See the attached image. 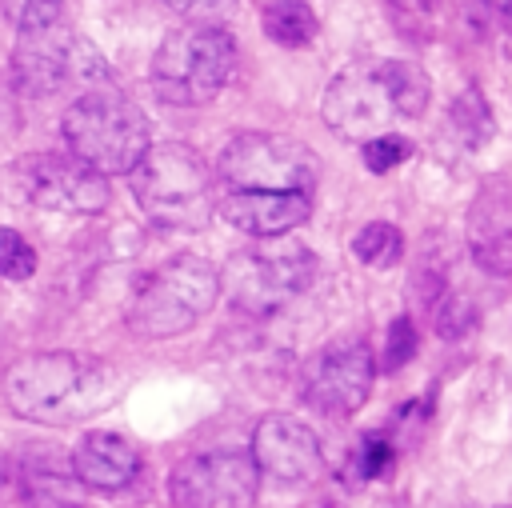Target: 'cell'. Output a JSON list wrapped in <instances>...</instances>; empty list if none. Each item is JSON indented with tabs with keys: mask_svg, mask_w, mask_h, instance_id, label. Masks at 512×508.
<instances>
[{
	"mask_svg": "<svg viewBox=\"0 0 512 508\" xmlns=\"http://www.w3.org/2000/svg\"><path fill=\"white\" fill-rule=\"evenodd\" d=\"M116 400V376L68 348L28 352L4 372V404L32 424H76Z\"/></svg>",
	"mask_w": 512,
	"mask_h": 508,
	"instance_id": "6da1fadb",
	"label": "cell"
},
{
	"mask_svg": "<svg viewBox=\"0 0 512 508\" xmlns=\"http://www.w3.org/2000/svg\"><path fill=\"white\" fill-rule=\"evenodd\" d=\"M128 180H132V196H136L140 212L160 228L200 232L216 216V200H220L216 196V172L184 140L152 144L136 160Z\"/></svg>",
	"mask_w": 512,
	"mask_h": 508,
	"instance_id": "7a4b0ae2",
	"label": "cell"
},
{
	"mask_svg": "<svg viewBox=\"0 0 512 508\" xmlns=\"http://www.w3.org/2000/svg\"><path fill=\"white\" fill-rule=\"evenodd\" d=\"M216 300H220V272L196 252H176L136 280L124 316L136 336L168 340L196 328Z\"/></svg>",
	"mask_w": 512,
	"mask_h": 508,
	"instance_id": "3957f363",
	"label": "cell"
},
{
	"mask_svg": "<svg viewBox=\"0 0 512 508\" xmlns=\"http://www.w3.org/2000/svg\"><path fill=\"white\" fill-rule=\"evenodd\" d=\"M236 60L240 56H236V40L228 28L192 20V24L172 28L160 40V48L152 52L148 80L164 104L200 108L224 92V84L236 72Z\"/></svg>",
	"mask_w": 512,
	"mask_h": 508,
	"instance_id": "277c9868",
	"label": "cell"
},
{
	"mask_svg": "<svg viewBox=\"0 0 512 508\" xmlns=\"http://www.w3.org/2000/svg\"><path fill=\"white\" fill-rule=\"evenodd\" d=\"M60 132L72 156L96 168L100 176H128L136 160L152 148L148 116L120 92L76 96L60 116Z\"/></svg>",
	"mask_w": 512,
	"mask_h": 508,
	"instance_id": "5b68a950",
	"label": "cell"
},
{
	"mask_svg": "<svg viewBox=\"0 0 512 508\" xmlns=\"http://www.w3.org/2000/svg\"><path fill=\"white\" fill-rule=\"evenodd\" d=\"M220 272V292L248 316H268L280 312L288 300H296L312 276H316V256L308 244L296 240H256L252 248H240L228 256Z\"/></svg>",
	"mask_w": 512,
	"mask_h": 508,
	"instance_id": "8992f818",
	"label": "cell"
},
{
	"mask_svg": "<svg viewBox=\"0 0 512 508\" xmlns=\"http://www.w3.org/2000/svg\"><path fill=\"white\" fill-rule=\"evenodd\" d=\"M216 176L228 192H312L320 180V160L296 136L240 132L224 144Z\"/></svg>",
	"mask_w": 512,
	"mask_h": 508,
	"instance_id": "52a82bcc",
	"label": "cell"
},
{
	"mask_svg": "<svg viewBox=\"0 0 512 508\" xmlns=\"http://www.w3.org/2000/svg\"><path fill=\"white\" fill-rule=\"evenodd\" d=\"M108 80V64L92 40L56 24L44 32H28L12 48V84L28 96H52L72 84Z\"/></svg>",
	"mask_w": 512,
	"mask_h": 508,
	"instance_id": "ba28073f",
	"label": "cell"
},
{
	"mask_svg": "<svg viewBox=\"0 0 512 508\" xmlns=\"http://www.w3.org/2000/svg\"><path fill=\"white\" fill-rule=\"evenodd\" d=\"M376 380V360L364 336H336L320 344L300 372V396L312 412L344 420L364 408Z\"/></svg>",
	"mask_w": 512,
	"mask_h": 508,
	"instance_id": "9c48e42d",
	"label": "cell"
},
{
	"mask_svg": "<svg viewBox=\"0 0 512 508\" xmlns=\"http://www.w3.org/2000/svg\"><path fill=\"white\" fill-rule=\"evenodd\" d=\"M176 508H252L260 496V468L248 448L188 452L168 472Z\"/></svg>",
	"mask_w": 512,
	"mask_h": 508,
	"instance_id": "30bf717a",
	"label": "cell"
},
{
	"mask_svg": "<svg viewBox=\"0 0 512 508\" xmlns=\"http://www.w3.org/2000/svg\"><path fill=\"white\" fill-rule=\"evenodd\" d=\"M16 192L40 208V212H60V216H96L108 208L112 188L108 176L76 160L72 152H28L12 168Z\"/></svg>",
	"mask_w": 512,
	"mask_h": 508,
	"instance_id": "8fae6325",
	"label": "cell"
},
{
	"mask_svg": "<svg viewBox=\"0 0 512 508\" xmlns=\"http://www.w3.org/2000/svg\"><path fill=\"white\" fill-rule=\"evenodd\" d=\"M320 116L332 132H340L344 140H372L380 136L400 112L376 72V64H356V68H344L340 76L328 80L324 88V100H320Z\"/></svg>",
	"mask_w": 512,
	"mask_h": 508,
	"instance_id": "7c38bea8",
	"label": "cell"
},
{
	"mask_svg": "<svg viewBox=\"0 0 512 508\" xmlns=\"http://www.w3.org/2000/svg\"><path fill=\"white\" fill-rule=\"evenodd\" d=\"M252 460L260 476H272L280 484H312L324 468V452L316 432L284 412H268L252 428Z\"/></svg>",
	"mask_w": 512,
	"mask_h": 508,
	"instance_id": "4fadbf2b",
	"label": "cell"
},
{
	"mask_svg": "<svg viewBox=\"0 0 512 508\" xmlns=\"http://www.w3.org/2000/svg\"><path fill=\"white\" fill-rule=\"evenodd\" d=\"M464 240L488 276H508L512 272V180H488L468 204L464 220Z\"/></svg>",
	"mask_w": 512,
	"mask_h": 508,
	"instance_id": "5bb4252c",
	"label": "cell"
},
{
	"mask_svg": "<svg viewBox=\"0 0 512 508\" xmlns=\"http://www.w3.org/2000/svg\"><path fill=\"white\" fill-rule=\"evenodd\" d=\"M216 212L252 240H276L312 216L308 192H224Z\"/></svg>",
	"mask_w": 512,
	"mask_h": 508,
	"instance_id": "9a60e30c",
	"label": "cell"
},
{
	"mask_svg": "<svg viewBox=\"0 0 512 508\" xmlns=\"http://www.w3.org/2000/svg\"><path fill=\"white\" fill-rule=\"evenodd\" d=\"M140 472V448L120 432H84L72 448V476L84 488L116 492Z\"/></svg>",
	"mask_w": 512,
	"mask_h": 508,
	"instance_id": "2e32d148",
	"label": "cell"
},
{
	"mask_svg": "<svg viewBox=\"0 0 512 508\" xmlns=\"http://www.w3.org/2000/svg\"><path fill=\"white\" fill-rule=\"evenodd\" d=\"M260 24H264V36L276 40L280 48H304L320 32V20L308 8V0H272L260 12Z\"/></svg>",
	"mask_w": 512,
	"mask_h": 508,
	"instance_id": "e0dca14e",
	"label": "cell"
},
{
	"mask_svg": "<svg viewBox=\"0 0 512 508\" xmlns=\"http://www.w3.org/2000/svg\"><path fill=\"white\" fill-rule=\"evenodd\" d=\"M376 72H380V80H384V88H388V96H392L400 116H424V108L432 100V80H428V72L420 64L380 60Z\"/></svg>",
	"mask_w": 512,
	"mask_h": 508,
	"instance_id": "ac0fdd59",
	"label": "cell"
},
{
	"mask_svg": "<svg viewBox=\"0 0 512 508\" xmlns=\"http://www.w3.org/2000/svg\"><path fill=\"white\" fill-rule=\"evenodd\" d=\"M448 124L456 132V140L464 148H484L492 136H496V116H492V104L480 88H460L452 96V108H448Z\"/></svg>",
	"mask_w": 512,
	"mask_h": 508,
	"instance_id": "d6986e66",
	"label": "cell"
},
{
	"mask_svg": "<svg viewBox=\"0 0 512 508\" xmlns=\"http://www.w3.org/2000/svg\"><path fill=\"white\" fill-rule=\"evenodd\" d=\"M352 256L364 268H392L404 256V236L388 220H372L352 236Z\"/></svg>",
	"mask_w": 512,
	"mask_h": 508,
	"instance_id": "ffe728a7",
	"label": "cell"
},
{
	"mask_svg": "<svg viewBox=\"0 0 512 508\" xmlns=\"http://www.w3.org/2000/svg\"><path fill=\"white\" fill-rule=\"evenodd\" d=\"M0 8L20 36L64 24V0H0Z\"/></svg>",
	"mask_w": 512,
	"mask_h": 508,
	"instance_id": "44dd1931",
	"label": "cell"
},
{
	"mask_svg": "<svg viewBox=\"0 0 512 508\" xmlns=\"http://www.w3.org/2000/svg\"><path fill=\"white\" fill-rule=\"evenodd\" d=\"M432 324L440 340H464L476 328V304L464 292H448L436 308H432Z\"/></svg>",
	"mask_w": 512,
	"mask_h": 508,
	"instance_id": "7402d4cb",
	"label": "cell"
},
{
	"mask_svg": "<svg viewBox=\"0 0 512 508\" xmlns=\"http://www.w3.org/2000/svg\"><path fill=\"white\" fill-rule=\"evenodd\" d=\"M412 156V140L400 132H380L372 140H364V168L368 172H392Z\"/></svg>",
	"mask_w": 512,
	"mask_h": 508,
	"instance_id": "603a6c76",
	"label": "cell"
},
{
	"mask_svg": "<svg viewBox=\"0 0 512 508\" xmlns=\"http://www.w3.org/2000/svg\"><path fill=\"white\" fill-rule=\"evenodd\" d=\"M32 272H36V248L16 228H0V276L28 280Z\"/></svg>",
	"mask_w": 512,
	"mask_h": 508,
	"instance_id": "cb8c5ba5",
	"label": "cell"
},
{
	"mask_svg": "<svg viewBox=\"0 0 512 508\" xmlns=\"http://www.w3.org/2000/svg\"><path fill=\"white\" fill-rule=\"evenodd\" d=\"M420 348V332L412 324V316H396L388 324V340H384V372H400Z\"/></svg>",
	"mask_w": 512,
	"mask_h": 508,
	"instance_id": "d4e9b609",
	"label": "cell"
},
{
	"mask_svg": "<svg viewBox=\"0 0 512 508\" xmlns=\"http://www.w3.org/2000/svg\"><path fill=\"white\" fill-rule=\"evenodd\" d=\"M388 8H392L396 28H404V32L416 36V40H428L424 32H428L432 12L440 8V0H388Z\"/></svg>",
	"mask_w": 512,
	"mask_h": 508,
	"instance_id": "484cf974",
	"label": "cell"
},
{
	"mask_svg": "<svg viewBox=\"0 0 512 508\" xmlns=\"http://www.w3.org/2000/svg\"><path fill=\"white\" fill-rule=\"evenodd\" d=\"M396 460V448L384 440V436H368L360 444V476L364 480H376L380 472H388V464Z\"/></svg>",
	"mask_w": 512,
	"mask_h": 508,
	"instance_id": "4316f807",
	"label": "cell"
},
{
	"mask_svg": "<svg viewBox=\"0 0 512 508\" xmlns=\"http://www.w3.org/2000/svg\"><path fill=\"white\" fill-rule=\"evenodd\" d=\"M164 8H172L176 16H200V12H208V8H216L220 0H160Z\"/></svg>",
	"mask_w": 512,
	"mask_h": 508,
	"instance_id": "83f0119b",
	"label": "cell"
}]
</instances>
